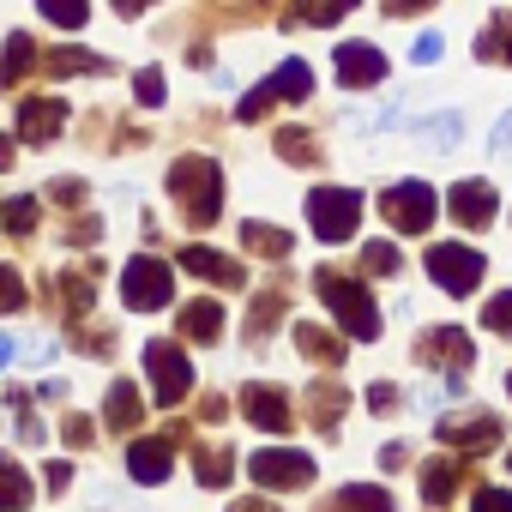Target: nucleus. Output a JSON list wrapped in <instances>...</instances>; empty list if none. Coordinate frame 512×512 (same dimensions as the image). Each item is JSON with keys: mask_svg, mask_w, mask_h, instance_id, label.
Returning <instances> with one entry per match:
<instances>
[{"mask_svg": "<svg viewBox=\"0 0 512 512\" xmlns=\"http://www.w3.org/2000/svg\"><path fill=\"white\" fill-rule=\"evenodd\" d=\"M314 284H320V296H326L332 320H338L350 338H374V332H380V308H374V296H368L362 284L338 278L332 266H320V272H314Z\"/></svg>", "mask_w": 512, "mask_h": 512, "instance_id": "1", "label": "nucleus"}, {"mask_svg": "<svg viewBox=\"0 0 512 512\" xmlns=\"http://www.w3.org/2000/svg\"><path fill=\"white\" fill-rule=\"evenodd\" d=\"M169 193L181 199V211L205 229L211 217H217V193H223V175H217V163L211 157H181L175 169H169Z\"/></svg>", "mask_w": 512, "mask_h": 512, "instance_id": "2", "label": "nucleus"}, {"mask_svg": "<svg viewBox=\"0 0 512 512\" xmlns=\"http://www.w3.org/2000/svg\"><path fill=\"white\" fill-rule=\"evenodd\" d=\"M428 278H434V290H446V296H470V290L482 284V253H476L470 241H434V247H428Z\"/></svg>", "mask_w": 512, "mask_h": 512, "instance_id": "3", "label": "nucleus"}, {"mask_svg": "<svg viewBox=\"0 0 512 512\" xmlns=\"http://www.w3.org/2000/svg\"><path fill=\"white\" fill-rule=\"evenodd\" d=\"M308 91H314V73H308V61H284L272 79H260V85H253V91L235 103V115H241V121H260L272 103H302Z\"/></svg>", "mask_w": 512, "mask_h": 512, "instance_id": "4", "label": "nucleus"}, {"mask_svg": "<svg viewBox=\"0 0 512 512\" xmlns=\"http://www.w3.org/2000/svg\"><path fill=\"white\" fill-rule=\"evenodd\" d=\"M308 223L320 241H350L356 223H362V193L350 187H314L308 193Z\"/></svg>", "mask_w": 512, "mask_h": 512, "instance_id": "5", "label": "nucleus"}, {"mask_svg": "<svg viewBox=\"0 0 512 512\" xmlns=\"http://www.w3.org/2000/svg\"><path fill=\"white\" fill-rule=\"evenodd\" d=\"M169 296H175V278H169L163 260H151V253L127 260V272H121V302H127L133 314H157V308H169Z\"/></svg>", "mask_w": 512, "mask_h": 512, "instance_id": "6", "label": "nucleus"}, {"mask_svg": "<svg viewBox=\"0 0 512 512\" xmlns=\"http://www.w3.org/2000/svg\"><path fill=\"white\" fill-rule=\"evenodd\" d=\"M247 476L272 488V494H290V488H308L314 482V458L308 452H290V446H266V452H253L247 458Z\"/></svg>", "mask_w": 512, "mask_h": 512, "instance_id": "7", "label": "nucleus"}, {"mask_svg": "<svg viewBox=\"0 0 512 512\" xmlns=\"http://www.w3.org/2000/svg\"><path fill=\"white\" fill-rule=\"evenodd\" d=\"M380 211H386V223L398 229V235H422V229H434V187L428 181H398L386 199H380Z\"/></svg>", "mask_w": 512, "mask_h": 512, "instance_id": "8", "label": "nucleus"}, {"mask_svg": "<svg viewBox=\"0 0 512 512\" xmlns=\"http://www.w3.org/2000/svg\"><path fill=\"white\" fill-rule=\"evenodd\" d=\"M145 368H151L157 404H175V398H187V386H193V368H187V356H181L175 344L151 338V344H145Z\"/></svg>", "mask_w": 512, "mask_h": 512, "instance_id": "9", "label": "nucleus"}, {"mask_svg": "<svg viewBox=\"0 0 512 512\" xmlns=\"http://www.w3.org/2000/svg\"><path fill=\"white\" fill-rule=\"evenodd\" d=\"M332 73H338L344 91H368V85L386 79V55L374 43H338L332 49Z\"/></svg>", "mask_w": 512, "mask_h": 512, "instance_id": "10", "label": "nucleus"}, {"mask_svg": "<svg viewBox=\"0 0 512 512\" xmlns=\"http://www.w3.org/2000/svg\"><path fill=\"white\" fill-rule=\"evenodd\" d=\"M241 416L260 434H284L290 428V398L278 386H241Z\"/></svg>", "mask_w": 512, "mask_h": 512, "instance_id": "11", "label": "nucleus"}, {"mask_svg": "<svg viewBox=\"0 0 512 512\" xmlns=\"http://www.w3.org/2000/svg\"><path fill=\"white\" fill-rule=\"evenodd\" d=\"M61 127H67V103H61V97H31V103L19 109V139H25V145H49Z\"/></svg>", "mask_w": 512, "mask_h": 512, "instance_id": "12", "label": "nucleus"}, {"mask_svg": "<svg viewBox=\"0 0 512 512\" xmlns=\"http://www.w3.org/2000/svg\"><path fill=\"white\" fill-rule=\"evenodd\" d=\"M181 272H193V278H205V284H217V290L247 284L241 260H223V253H211V247H181Z\"/></svg>", "mask_w": 512, "mask_h": 512, "instance_id": "13", "label": "nucleus"}, {"mask_svg": "<svg viewBox=\"0 0 512 512\" xmlns=\"http://www.w3.org/2000/svg\"><path fill=\"white\" fill-rule=\"evenodd\" d=\"M494 211H500V199H494L488 181H458V187H452V217H458L464 229H488Z\"/></svg>", "mask_w": 512, "mask_h": 512, "instance_id": "14", "label": "nucleus"}, {"mask_svg": "<svg viewBox=\"0 0 512 512\" xmlns=\"http://www.w3.org/2000/svg\"><path fill=\"white\" fill-rule=\"evenodd\" d=\"M169 464H175V446H169L163 434L133 440V452H127V470H133L139 482H169Z\"/></svg>", "mask_w": 512, "mask_h": 512, "instance_id": "15", "label": "nucleus"}, {"mask_svg": "<svg viewBox=\"0 0 512 512\" xmlns=\"http://www.w3.org/2000/svg\"><path fill=\"white\" fill-rule=\"evenodd\" d=\"M320 512H392V494L374 488V482H350V488H338Z\"/></svg>", "mask_w": 512, "mask_h": 512, "instance_id": "16", "label": "nucleus"}, {"mask_svg": "<svg viewBox=\"0 0 512 512\" xmlns=\"http://www.w3.org/2000/svg\"><path fill=\"white\" fill-rule=\"evenodd\" d=\"M440 440H446V446H494V440H500V416H488V410H482V416L446 422V428H440Z\"/></svg>", "mask_w": 512, "mask_h": 512, "instance_id": "17", "label": "nucleus"}, {"mask_svg": "<svg viewBox=\"0 0 512 512\" xmlns=\"http://www.w3.org/2000/svg\"><path fill=\"white\" fill-rule=\"evenodd\" d=\"M217 332H223V308H217V302H187V308H181V338L211 344Z\"/></svg>", "mask_w": 512, "mask_h": 512, "instance_id": "18", "label": "nucleus"}, {"mask_svg": "<svg viewBox=\"0 0 512 512\" xmlns=\"http://www.w3.org/2000/svg\"><path fill=\"white\" fill-rule=\"evenodd\" d=\"M422 356H428V362H446V368H452V380H458V368L470 362V344H464V332H452V326H440V332H428V344H422Z\"/></svg>", "mask_w": 512, "mask_h": 512, "instance_id": "19", "label": "nucleus"}, {"mask_svg": "<svg viewBox=\"0 0 512 512\" xmlns=\"http://www.w3.org/2000/svg\"><path fill=\"white\" fill-rule=\"evenodd\" d=\"M37 494H31V476L7 458V452H0V512H25Z\"/></svg>", "mask_w": 512, "mask_h": 512, "instance_id": "20", "label": "nucleus"}, {"mask_svg": "<svg viewBox=\"0 0 512 512\" xmlns=\"http://www.w3.org/2000/svg\"><path fill=\"white\" fill-rule=\"evenodd\" d=\"M241 241L253 253H266V260H284L290 253V229H272V223H241Z\"/></svg>", "mask_w": 512, "mask_h": 512, "instance_id": "21", "label": "nucleus"}, {"mask_svg": "<svg viewBox=\"0 0 512 512\" xmlns=\"http://www.w3.org/2000/svg\"><path fill=\"white\" fill-rule=\"evenodd\" d=\"M73 73H109V61L85 55V49H55L49 55V79H73Z\"/></svg>", "mask_w": 512, "mask_h": 512, "instance_id": "22", "label": "nucleus"}, {"mask_svg": "<svg viewBox=\"0 0 512 512\" xmlns=\"http://www.w3.org/2000/svg\"><path fill=\"white\" fill-rule=\"evenodd\" d=\"M476 55H488V61H512V13H494V19H488V31L476 37Z\"/></svg>", "mask_w": 512, "mask_h": 512, "instance_id": "23", "label": "nucleus"}, {"mask_svg": "<svg viewBox=\"0 0 512 512\" xmlns=\"http://www.w3.org/2000/svg\"><path fill=\"white\" fill-rule=\"evenodd\" d=\"M452 488H458V464H452V458H440V464L422 470V500H428V506L452 500Z\"/></svg>", "mask_w": 512, "mask_h": 512, "instance_id": "24", "label": "nucleus"}, {"mask_svg": "<svg viewBox=\"0 0 512 512\" xmlns=\"http://www.w3.org/2000/svg\"><path fill=\"white\" fill-rule=\"evenodd\" d=\"M37 13H43L49 25H61V31H79V25L91 19V0H37Z\"/></svg>", "mask_w": 512, "mask_h": 512, "instance_id": "25", "label": "nucleus"}, {"mask_svg": "<svg viewBox=\"0 0 512 512\" xmlns=\"http://www.w3.org/2000/svg\"><path fill=\"white\" fill-rule=\"evenodd\" d=\"M103 422H109V428H133V422H139V392H133L127 380L109 392V404H103Z\"/></svg>", "mask_w": 512, "mask_h": 512, "instance_id": "26", "label": "nucleus"}, {"mask_svg": "<svg viewBox=\"0 0 512 512\" xmlns=\"http://www.w3.org/2000/svg\"><path fill=\"white\" fill-rule=\"evenodd\" d=\"M31 61H37V49H31V37H7V55H0V85H19Z\"/></svg>", "mask_w": 512, "mask_h": 512, "instance_id": "27", "label": "nucleus"}, {"mask_svg": "<svg viewBox=\"0 0 512 512\" xmlns=\"http://www.w3.org/2000/svg\"><path fill=\"white\" fill-rule=\"evenodd\" d=\"M350 7H356V0H302L290 19H296V25H332V19H344Z\"/></svg>", "mask_w": 512, "mask_h": 512, "instance_id": "28", "label": "nucleus"}, {"mask_svg": "<svg viewBox=\"0 0 512 512\" xmlns=\"http://www.w3.org/2000/svg\"><path fill=\"white\" fill-rule=\"evenodd\" d=\"M482 326L500 332V338H512V290H500L494 302H482Z\"/></svg>", "mask_w": 512, "mask_h": 512, "instance_id": "29", "label": "nucleus"}, {"mask_svg": "<svg viewBox=\"0 0 512 512\" xmlns=\"http://www.w3.org/2000/svg\"><path fill=\"white\" fill-rule=\"evenodd\" d=\"M0 217H7V229H13V235H31V229H37V199H31V193H19Z\"/></svg>", "mask_w": 512, "mask_h": 512, "instance_id": "30", "label": "nucleus"}, {"mask_svg": "<svg viewBox=\"0 0 512 512\" xmlns=\"http://www.w3.org/2000/svg\"><path fill=\"white\" fill-rule=\"evenodd\" d=\"M25 308V278L13 266H0V314H19Z\"/></svg>", "mask_w": 512, "mask_h": 512, "instance_id": "31", "label": "nucleus"}, {"mask_svg": "<svg viewBox=\"0 0 512 512\" xmlns=\"http://www.w3.org/2000/svg\"><path fill=\"white\" fill-rule=\"evenodd\" d=\"M296 344H302V356H314V362L344 356V350H332V344H326V332H320V326H302V332H296Z\"/></svg>", "mask_w": 512, "mask_h": 512, "instance_id": "32", "label": "nucleus"}, {"mask_svg": "<svg viewBox=\"0 0 512 512\" xmlns=\"http://www.w3.org/2000/svg\"><path fill=\"white\" fill-rule=\"evenodd\" d=\"M338 416H344V392H332V386H320V392H314V422H320V428H332Z\"/></svg>", "mask_w": 512, "mask_h": 512, "instance_id": "33", "label": "nucleus"}, {"mask_svg": "<svg viewBox=\"0 0 512 512\" xmlns=\"http://www.w3.org/2000/svg\"><path fill=\"white\" fill-rule=\"evenodd\" d=\"M133 91H139V103H145V109H157V103H163V73H157V67H139Z\"/></svg>", "mask_w": 512, "mask_h": 512, "instance_id": "34", "label": "nucleus"}, {"mask_svg": "<svg viewBox=\"0 0 512 512\" xmlns=\"http://www.w3.org/2000/svg\"><path fill=\"white\" fill-rule=\"evenodd\" d=\"M422 133H428L440 151H452V145H458V133H464V121H458V115H440V121H428Z\"/></svg>", "mask_w": 512, "mask_h": 512, "instance_id": "35", "label": "nucleus"}, {"mask_svg": "<svg viewBox=\"0 0 512 512\" xmlns=\"http://www.w3.org/2000/svg\"><path fill=\"white\" fill-rule=\"evenodd\" d=\"M470 512H512V488H476Z\"/></svg>", "mask_w": 512, "mask_h": 512, "instance_id": "36", "label": "nucleus"}, {"mask_svg": "<svg viewBox=\"0 0 512 512\" xmlns=\"http://www.w3.org/2000/svg\"><path fill=\"white\" fill-rule=\"evenodd\" d=\"M440 49H446V43H440V31H422V37H416V49H410V61H416V67H428V61H440Z\"/></svg>", "mask_w": 512, "mask_h": 512, "instance_id": "37", "label": "nucleus"}, {"mask_svg": "<svg viewBox=\"0 0 512 512\" xmlns=\"http://www.w3.org/2000/svg\"><path fill=\"white\" fill-rule=\"evenodd\" d=\"M278 151H284L290 163H314V145H308L302 133H278Z\"/></svg>", "mask_w": 512, "mask_h": 512, "instance_id": "38", "label": "nucleus"}, {"mask_svg": "<svg viewBox=\"0 0 512 512\" xmlns=\"http://www.w3.org/2000/svg\"><path fill=\"white\" fill-rule=\"evenodd\" d=\"M199 476H205V482L217 488V482L229 476V452H199Z\"/></svg>", "mask_w": 512, "mask_h": 512, "instance_id": "39", "label": "nucleus"}, {"mask_svg": "<svg viewBox=\"0 0 512 512\" xmlns=\"http://www.w3.org/2000/svg\"><path fill=\"white\" fill-rule=\"evenodd\" d=\"M368 266H374V272H386V278H392V272H398V247H392V241H386V247H380V241H374V247H368Z\"/></svg>", "mask_w": 512, "mask_h": 512, "instance_id": "40", "label": "nucleus"}, {"mask_svg": "<svg viewBox=\"0 0 512 512\" xmlns=\"http://www.w3.org/2000/svg\"><path fill=\"white\" fill-rule=\"evenodd\" d=\"M488 151H500V157L512 151V115H500V121H494V145H488Z\"/></svg>", "mask_w": 512, "mask_h": 512, "instance_id": "41", "label": "nucleus"}, {"mask_svg": "<svg viewBox=\"0 0 512 512\" xmlns=\"http://www.w3.org/2000/svg\"><path fill=\"white\" fill-rule=\"evenodd\" d=\"M19 356H25V362H49V356H55V338H37V344H25Z\"/></svg>", "mask_w": 512, "mask_h": 512, "instance_id": "42", "label": "nucleus"}, {"mask_svg": "<svg viewBox=\"0 0 512 512\" xmlns=\"http://www.w3.org/2000/svg\"><path fill=\"white\" fill-rule=\"evenodd\" d=\"M368 404H374V410H392V404H398V392H392V386H386V380H380V386H374V392H368Z\"/></svg>", "mask_w": 512, "mask_h": 512, "instance_id": "43", "label": "nucleus"}, {"mask_svg": "<svg viewBox=\"0 0 512 512\" xmlns=\"http://www.w3.org/2000/svg\"><path fill=\"white\" fill-rule=\"evenodd\" d=\"M67 476H73V470H67V458H55V464L43 470V482H49V488H67Z\"/></svg>", "mask_w": 512, "mask_h": 512, "instance_id": "44", "label": "nucleus"}, {"mask_svg": "<svg viewBox=\"0 0 512 512\" xmlns=\"http://www.w3.org/2000/svg\"><path fill=\"white\" fill-rule=\"evenodd\" d=\"M67 440H73V446H85V440H91V422H85V416H73V422H67Z\"/></svg>", "mask_w": 512, "mask_h": 512, "instance_id": "45", "label": "nucleus"}, {"mask_svg": "<svg viewBox=\"0 0 512 512\" xmlns=\"http://www.w3.org/2000/svg\"><path fill=\"white\" fill-rule=\"evenodd\" d=\"M145 7H151V0H115V13H121V19H133V13H145Z\"/></svg>", "mask_w": 512, "mask_h": 512, "instance_id": "46", "label": "nucleus"}, {"mask_svg": "<svg viewBox=\"0 0 512 512\" xmlns=\"http://www.w3.org/2000/svg\"><path fill=\"white\" fill-rule=\"evenodd\" d=\"M229 512H278V506H266V500H235Z\"/></svg>", "mask_w": 512, "mask_h": 512, "instance_id": "47", "label": "nucleus"}, {"mask_svg": "<svg viewBox=\"0 0 512 512\" xmlns=\"http://www.w3.org/2000/svg\"><path fill=\"white\" fill-rule=\"evenodd\" d=\"M13 356H19V344H13V338H7V332H0V368H7V362H13Z\"/></svg>", "mask_w": 512, "mask_h": 512, "instance_id": "48", "label": "nucleus"}, {"mask_svg": "<svg viewBox=\"0 0 512 512\" xmlns=\"http://www.w3.org/2000/svg\"><path fill=\"white\" fill-rule=\"evenodd\" d=\"M416 7H428V0H392V13H416Z\"/></svg>", "mask_w": 512, "mask_h": 512, "instance_id": "49", "label": "nucleus"}, {"mask_svg": "<svg viewBox=\"0 0 512 512\" xmlns=\"http://www.w3.org/2000/svg\"><path fill=\"white\" fill-rule=\"evenodd\" d=\"M13 163V139H0V169H7Z\"/></svg>", "mask_w": 512, "mask_h": 512, "instance_id": "50", "label": "nucleus"}, {"mask_svg": "<svg viewBox=\"0 0 512 512\" xmlns=\"http://www.w3.org/2000/svg\"><path fill=\"white\" fill-rule=\"evenodd\" d=\"M506 464H512V458H506Z\"/></svg>", "mask_w": 512, "mask_h": 512, "instance_id": "51", "label": "nucleus"}, {"mask_svg": "<svg viewBox=\"0 0 512 512\" xmlns=\"http://www.w3.org/2000/svg\"><path fill=\"white\" fill-rule=\"evenodd\" d=\"M506 386H512V380H506Z\"/></svg>", "mask_w": 512, "mask_h": 512, "instance_id": "52", "label": "nucleus"}]
</instances>
